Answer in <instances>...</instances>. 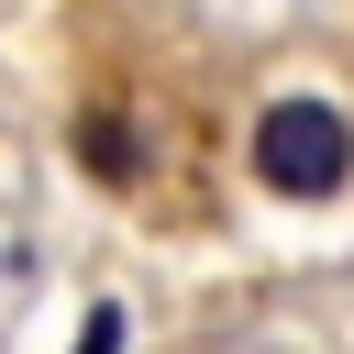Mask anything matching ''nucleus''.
<instances>
[{"mask_svg": "<svg viewBox=\"0 0 354 354\" xmlns=\"http://www.w3.org/2000/svg\"><path fill=\"white\" fill-rule=\"evenodd\" d=\"M254 177H266L277 199H343V177H354V122H343L332 100H310V88L266 100V122H254Z\"/></svg>", "mask_w": 354, "mask_h": 354, "instance_id": "1", "label": "nucleus"}, {"mask_svg": "<svg viewBox=\"0 0 354 354\" xmlns=\"http://www.w3.org/2000/svg\"><path fill=\"white\" fill-rule=\"evenodd\" d=\"M77 354H122V299H100V310L77 321Z\"/></svg>", "mask_w": 354, "mask_h": 354, "instance_id": "3", "label": "nucleus"}, {"mask_svg": "<svg viewBox=\"0 0 354 354\" xmlns=\"http://www.w3.org/2000/svg\"><path fill=\"white\" fill-rule=\"evenodd\" d=\"M66 155L100 177V188H133L144 177V133L122 122V111H77V133H66Z\"/></svg>", "mask_w": 354, "mask_h": 354, "instance_id": "2", "label": "nucleus"}]
</instances>
